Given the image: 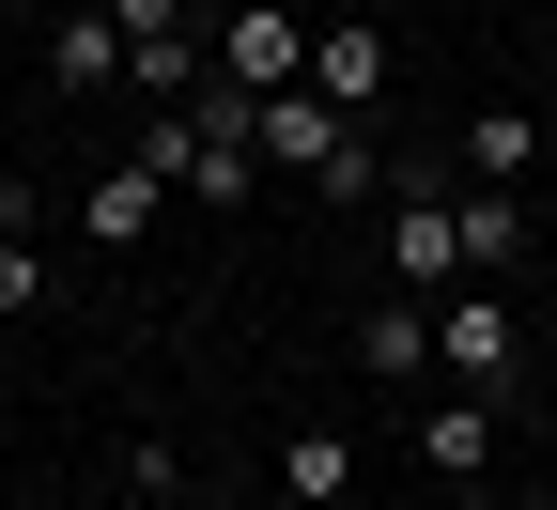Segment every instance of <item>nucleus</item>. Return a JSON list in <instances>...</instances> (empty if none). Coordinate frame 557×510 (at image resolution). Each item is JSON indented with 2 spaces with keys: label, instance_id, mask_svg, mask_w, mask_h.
Wrapping results in <instances>:
<instances>
[{
  "label": "nucleus",
  "instance_id": "14",
  "mask_svg": "<svg viewBox=\"0 0 557 510\" xmlns=\"http://www.w3.org/2000/svg\"><path fill=\"white\" fill-rule=\"evenodd\" d=\"M32 295H47V248H32V233H0V325H16Z\"/></svg>",
  "mask_w": 557,
  "mask_h": 510
},
{
  "label": "nucleus",
  "instance_id": "3",
  "mask_svg": "<svg viewBox=\"0 0 557 510\" xmlns=\"http://www.w3.org/2000/svg\"><path fill=\"white\" fill-rule=\"evenodd\" d=\"M218 78H233V94H295V78H310V16L233 0V16H218Z\"/></svg>",
  "mask_w": 557,
  "mask_h": 510
},
{
  "label": "nucleus",
  "instance_id": "17",
  "mask_svg": "<svg viewBox=\"0 0 557 510\" xmlns=\"http://www.w3.org/2000/svg\"><path fill=\"white\" fill-rule=\"evenodd\" d=\"M449 510H511V495H496V480H465V495H449Z\"/></svg>",
  "mask_w": 557,
  "mask_h": 510
},
{
  "label": "nucleus",
  "instance_id": "4",
  "mask_svg": "<svg viewBox=\"0 0 557 510\" xmlns=\"http://www.w3.org/2000/svg\"><path fill=\"white\" fill-rule=\"evenodd\" d=\"M248 139H263V171H295V186H310L341 139H357V109H325V94L295 78V94H263V109H248Z\"/></svg>",
  "mask_w": 557,
  "mask_h": 510
},
{
  "label": "nucleus",
  "instance_id": "16",
  "mask_svg": "<svg viewBox=\"0 0 557 510\" xmlns=\"http://www.w3.org/2000/svg\"><path fill=\"white\" fill-rule=\"evenodd\" d=\"M124 510H186V480H124Z\"/></svg>",
  "mask_w": 557,
  "mask_h": 510
},
{
  "label": "nucleus",
  "instance_id": "11",
  "mask_svg": "<svg viewBox=\"0 0 557 510\" xmlns=\"http://www.w3.org/2000/svg\"><path fill=\"white\" fill-rule=\"evenodd\" d=\"M156 201H171V171H139V156H124V171H94L78 216H94V248H139V233H156Z\"/></svg>",
  "mask_w": 557,
  "mask_h": 510
},
{
  "label": "nucleus",
  "instance_id": "18",
  "mask_svg": "<svg viewBox=\"0 0 557 510\" xmlns=\"http://www.w3.org/2000/svg\"><path fill=\"white\" fill-rule=\"evenodd\" d=\"M527 216H542V233H557V171H542V201H527Z\"/></svg>",
  "mask_w": 557,
  "mask_h": 510
},
{
  "label": "nucleus",
  "instance_id": "9",
  "mask_svg": "<svg viewBox=\"0 0 557 510\" xmlns=\"http://www.w3.org/2000/svg\"><path fill=\"white\" fill-rule=\"evenodd\" d=\"M278 495H310V510H341V495H357V449H341L325 418H295V433H278Z\"/></svg>",
  "mask_w": 557,
  "mask_h": 510
},
{
  "label": "nucleus",
  "instance_id": "12",
  "mask_svg": "<svg viewBox=\"0 0 557 510\" xmlns=\"http://www.w3.org/2000/svg\"><path fill=\"white\" fill-rule=\"evenodd\" d=\"M449 216H465V278H496V263H511V248L542 233V216H527L511 186H480V201H449Z\"/></svg>",
  "mask_w": 557,
  "mask_h": 510
},
{
  "label": "nucleus",
  "instance_id": "7",
  "mask_svg": "<svg viewBox=\"0 0 557 510\" xmlns=\"http://www.w3.org/2000/svg\"><path fill=\"white\" fill-rule=\"evenodd\" d=\"M465 171H480V186H542V171H557V124H542V109H480V124H465Z\"/></svg>",
  "mask_w": 557,
  "mask_h": 510
},
{
  "label": "nucleus",
  "instance_id": "10",
  "mask_svg": "<svg viewBox=\"0 0 557 510\" xmlns=\"http://www.w3.org/2000/svg\"><path fill=\"white\" fill-rule=\"evenodd\" d=\"M357 356H372V372H434V295H387V310H357Z\"/></svg>",
  "mask_w": 557,
  "mask_h": 510
},
{
  "label": "nucleus",
  "instance_id": "20",
  "mask_svg": "<svg viewBox=\"0 0 557 510\" xmlns=\"http://www.w3.org/2000/svg\"><path fill=\"white\" fill-rule=\"evenodd\" d=\"M542 449H557V402H542Z\"/></svg>",
  "mask_w": 557,
  "mask_h": 510
},
{
  "label": "nucleus",
  "instance_id": "15",
  "mask_svg": "<svg viewBox=\"0 0 557 510\" xmlns=\"http://www.w3.org/2000/svg\"><path fill=\"white\" fill-rule=\"evenodd\" d=\"M124 16V47H156V32H201V0H109Z\"/></svg>",
  "mask_w": 557,
  "mask_h": 510
},
{
  "label": "nucleus",
  "instance_id": "5",
  "mask_svg": "<svg viewBox=\"0 0 557 510\" xmlns=\"http://www.w3.org/2000/svg\"><path fill=\"white\" fill-rule=\"evenodd\" d=\"M310 94H325V109H387V32H372V16H325V32H310Z\"/></svg>",
  "mask_w": 557,
  "mask_h": 510
},
{
  "label": "nucleus",
  "instance_id": "8",
  "mask_svg": "<svg viewBox=\"0 0 557 510\" xmlns=\"http://www.w3.org/2000/svg\"><path fill=\"white\" fill-rule=\"evenodd\" d=\"M418 464H434V480H496V402H418Z\"/></svg>",
  "mask_w": 557,
  "mask_h": 510
},
{
  "label": "nucleus",
  "instance_id": "2",
  "mask_svg": "<svg viewBox=\"0 0 557 510\" xmlns=\"http://www.w3.org/2000/svg\"><path fill=\"white\" fill-rule=\"evenodd\" d=\"M387 278H403V295H449V278H465V216H449L434 171L387 186Z\"/></svg>",
  "mask_w": 557,
  "mask_h": 510
},
{
  "label": "nucleus",
  "instance_id": "19",
  "mask_svg": "<svg viewBox=\"0 0 557 510\" xmlns=\"http://www.w3.org/2000/svg\"><path fill=\"white\" fill-rule=\"evenodd\" d=\"M527 109H542V124H557V78H542V94H527Z\"/></svg>",
  "mask_w": 557,
  "mask_h": 510
},
{
  "label": "nucleus",
  "instance_id": "13",
  "mask_svg": "<svg viewBox=\"0 0 557 510\" xmlns=\"http://www.w3.org/2000/svg\"><path fill=\"white\" fill-rule=\"evenodd\" d=\"M310 186H325V201H387V186H403V171H387V156H372V139H341V156H325V171H310Z\"/></svg>",
  "mask_w": 557,
  "mask_h": 510
},
{
  "label": "nucleus",
  "instance_id": "6",
  "mask_svg": "<svg viewBox=\"0 0 557 510\" xmlns=\"http://www.w3.org/2000/svg\"><path fill=\"white\" fill-rule=\"evenodd\" d=\"M124 62H139V47H124V16H62V32H47V94L109 109V94H124Z\"/></svg>",
  "mask_w": 557,
  "mask_h": 510
},
{
  "label": "nucleus",
  "instance_id": "1",
  "mask_svg": "<svg viewBox=\"0 0 557 510\" xmlns=\"http://www.w3.org/2000/svg\"><path fill=\"white\" fill-rule=\"evenodd\" d=\"M434 372H465L480 402L527 387V310L496 295V278H449V295H434Z\"/></svg>",
  "mask_w": 557,
  "mask_h": 510
}]
</instances>
